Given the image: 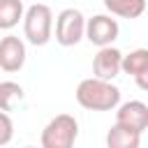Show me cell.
Masks as SVG:
<instances>
[{
    "mask_svg": "<svg viewBox=\"0 0 148 148\" xmlns=\"http://www.w3.org/2000/svg\"><path fill=\"white\" fill-rule=\"evenodd\" d=\"M25 92L16 81H0V111H14L23 102Z\"/></svg>",
    "mask_w": 148,
    "mask_h": 148,
    "instance_id": "obj_12",
    "label": "cell"
},
{
    "mask_svg": "<svg viewBox=\"0 0 148 148\" xmlns=\"http://www.w3.org/2000/svg\"><path fill=\"white\" fill-rule=\"evenodd\" d=\"M23 35L32 46H44L53 37V12L44 2H35L25 9Z\"/></svg>",
    "mask_w": 148,
    "mask_h": 148,
    "instance_id": "obj_2",
    "label": "cell"
},
{
    "mask_svg": "<svg viewBox=\"0 0 148 148\" xmlns=\"http://www.w3.org/2000/svg\"><path fill=\"white\" fill-rule=\"evenodd\" d=\"M25 7L21 0H0V30H12L23 21Z\"/></svg>",
    "mask_w": 148,
    "mask_h": 148,
    "instance_id": "obj_11",
    "label": "cell"
},
{
    "mask_svg": "<svg viewBox=\"0 0 148 148\" xmlns=\"http://www.w3.org/2000/svg\"><path fill=\"white\" fill-rule=\"evenodd\" d=\"M76 102L88 111H113L120 104V88L106 79L90 76L76 86Z\"/></svg>",
    "mask_w": 148,
    "mask_h": 148,
    "instance_id": "obj_1",
    "label": "cell"
},
{
    "mask_svg": "<svg viewBox=\"0 0 148 148\" xmlns=\"http://www.w3.org/2000/svg\"><path fill=\"white\" fill-rule=\"evenodd\" d=\"M76 136H79L76 118L69 113H58L42 130L39 143H42V148H72Z\"/></svg>",
    "mask_w": 148,
    "mask_h": 148,
    "instance_id": "obj_3",
    "label": "cell"
},
{
    "mask_svg": "<svg viewBox=\"0 0 148 148\" xmlns=\"http://www.w3.org/2000/svg\"><path fill=\"white\" fill-rule=\"evenodd\" d=\"M134 81H136V86H139L141 90H146V92H148V69H146V72H141V74H136V76H134Z\"/></svg>",
    "mask_w": 148,
    "mask_h": 148,
    "instance_id": "obj_15",
    "label": "cell"
},
{
    "mask_svg": "<svg viewBox=\"0 0 148 148\" xmlns=\"http://www.w3.org/2000/svg\"><path fill=\"white\" fill-rule=\"evenodd\" d=\"M148 69V49H134L127 56H123V72L125 74H141Z\"/></svg>",
    "mask_w": 148,
    "mask_h": 148,
    "instance_id": "obj_13",
    "label": "cell"
},
{
    "mask_svg": "<svg viewBox=\"0 0 148 148\" xmlns=\"http://www.w3.org/2000/svg\"><path fill=\"white\" fill-rule=\"evenodd\" d=\"M106 146L109 148H139L141 132H136L123 123H113V127L106 132Z\"/></svg>",
    "mask_w": 148,
    "mask_h": 148,
    "instance_id": "obj_9",
    "label": "cell"
},
{
    "mask_svg": "<svg viewBox=\"0 0 148 148\" xmlns=\"http://www.w3.org/2000/svg\"><path fill=\"white\" fill-rule=\"evenodd\" d=\"M86 16L74 9L67 7L56 16V42L60 46H76L83 37H86Z\"/></svg>",
    "mask_w": 148,
    "mask_h": 148,
    "instance_id": "obj_4",
    "label": "cell"
},
{
    "mask_svg": "<svg viewBox=\"0 0 148 148\" xmlns=\"http://www.w3.org/2000/svg\"><path fill=\"white\" fill-rule=\"evenodd\" d=\"M25 65V44L16 35H5L0 39V69L14 74Z\"/></svg>",
    "mask_w": 148,
    "mask_h": 148,
    "instance_id": "obj_7",
    "label": "cell"
},
{
    "mask_svg": "<svg viewBox=\"0 0 148 148\" xmlns=\"http://www.w3.org/2000/svg\"><path fill=\"white\" fill-rule=\"evenodd\" d=\"M118 32H120V25L109 14H95L92 18L86 21V39L97 49L113 44L118 39Z\"/></svg>",
    "mask_w": 148,
    "mask_h": 148,
    "instance_id": "obj_5",
    "label": "cell"
},
{
    "mask_svg": "<svg viewBox=\"0 0 148 148\" xmlns=\"http://www.w3.org/2000/svg\"><path fill=\"white\" fill-rule=\"evenodd\" d=\"M148 0H104V7L109 9L111 16L120 18H139L146 12Z\"/></svg>",
    "mask_w": 148,
    "mask_h": 148,
    "instance_id": "obj_10",
    "label": "cell"
},
{
    "mask_svg": "<svg viewBox=\"0 0 148 148\" xmlns=\"http://www.w3.org/2000/svg\"><path fill=\"white\" fill-rule=\"evenodd\" d=\"M123 72V53L116 46H99V51L92 58V76L113 81Z\"/></svg>",
    "mask_w": 148,
    "mask_h": 148,
    "instance_id": "obj_6",
    "label": "cell"
},
{
    "mask_svg": "<svg viewBox=\"0 0 148 148\" xmlns=\"http://www.w3.org/2000/svg\"><path fill=\"white\" fill-rule=\"evenodd\" d=\"M116 123H123V125H127V127L143 134L148 130V104H143L139 99H130V102L118 104Z\"/></svg>",
    "mask_w": 148,
    "mask_h": 148,
    "instance_id": "obj_8",
    "label": "cell"
},
{
    "mask_svg": "<svg viewBox=\"0 0 148 148\" xmlns=\"http://www.w3.org/2000/svg\"><path fill=\"white\" fill-rule=\"evenodd\" d=\"M14 136V123L7 111H0V146H7Z\"/></svg>",
    "mask_w": 148,
    "mask_h": 148,
    "instance_id": "obj_14",
    "label": "cell"
}]
</instances>
